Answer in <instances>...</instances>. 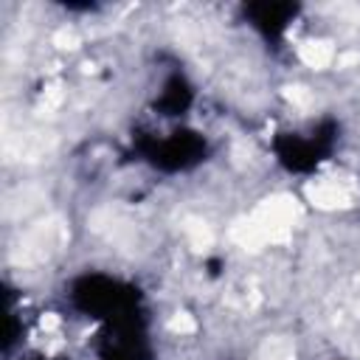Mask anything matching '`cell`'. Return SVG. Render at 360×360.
Listing matches in <instances>:
<instances>
[{"label":"cell","instance_id":"cell-1","mask_svg":"<svg viewBox=\"0 0 360 360\" xmlns=\"http://www.w3.org/2000/svg\"><path fill=\"white\" fill-rule=\"evenodd\" d=\"M98 360H152V349L138 318L104 323Z\"/></svg>","mask_w":360,"mask_h":360}]
</instances>
